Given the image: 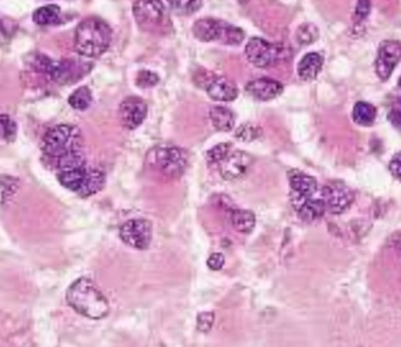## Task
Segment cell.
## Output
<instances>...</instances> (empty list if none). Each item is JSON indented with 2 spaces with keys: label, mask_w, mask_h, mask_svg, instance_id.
Segmentation results:
<instances>
[{
  "label": "cell",
  "mask_w": 401,
  "mask_h": 347,
  "mask_svg": "<svg viewBox=\"0 0 401 347\" xmlns=\"http://www.w3.org/2000/svg\"><path fill=\"white\" fill-rule=\"evenodd\" d=\"M322 198L327 212L333 215H341L351 205L355 193L345 183L332 181L322 188Z\"/></svg>",
  "instance_id": "10"
},
{
  "label": "cell",
  "mask_w": 401,
  "mask_h": 347,
  "mask_svg": "<svg viewBox=\"0 0 401 347\" xmlns=\"http://www.w3.org/2000/svg\"><path fill=\"white\" fill-rule=\"evenodd\" d=\"M104 182H106V176L104 172L100 169L88 168L87 169L86 179L83 183V188L78 193L81 197H90L94 193H99L104 188Z\"/></svg>",
  "instance_id": "20"
},
{
  "label": "cell",
  "mask_w": 401,
  "mask_h": 347,
  "mask_svg": "<svg viewBox=\"0 0 401 347\" xmlns=\"http://www.w3.org/2000/svg\"><path fill=\"white\" fill-rule=\"evenodd\" d=\"M390 172L395 179L401 181V151L392 158L390 163Z\"/></svg>",
  "instance_id": "37"
},
{
  "label": "cell",
  "mask_w": 401,
  "mask_h": 347,
  "mask_svg": "<svg viewBox=\"0 0 401 347\" xmlns=\"http://www.w3.org/2000/svg\"><path fill=\"white\" fill-rule=\"evenodd\" d=\"M120 238L132 249L146 250L153 238L151 223L144 219H129L120 228Z\"/></svg>",
  "instance_id": "9"
},
{
  "label": "cell",
  "mask_w": 401,
  "mask_h": 347,
  "mask_svg": "<svg viewBox=\"0 0 401 347\" xmlns=\"http://www.w3.org/2000/svg\"><path fill=\"white\" fill-rule=\"evenodd\" d=\"M148 165L170 179H176L186 170V151L175 146H158L149 151Z\"/></svg>",
  "instance_id": "5"
},
{
  "label": "cell",
  "mask_w": 401,
  "mask_h": 347,
  "mask_svg": "<svg viewBox=\"0 0 401 347\" xmlns=\"http://www.w3.org/2000/svg\"><path fill=\"white\" fill-rule=\"evenodd\" d=\"M294 207L299 217L305 222H313V221L322 219L326 212L325 203L322 197H310L304 200H297L294 202Z\"/></svg>",
  "instance_id": "17"
},
{
  "label": "cell",
  "mask_w": 401,
  "mask_h": 347,
  "mask_svg": "<svg viewBox=\"0 0 401 347\" xmlns=\"http://www.w3.org/2000/svg\"><path fill=\"white\" fill-rule=\"evenodd\" d=\"M160 78L158 74L151 71H140L137 73V86L140 88H151V87L156 86Z\"/></svg>",
  "instance_id": "32"
},
{
  "label": "cell",
  "mask_w": 401,
  "mask_h": 347,
  "mask_svg": "<svg viewBox=\"0 0 401 347\" xmlns=\"http://www.w3.org/2000/svg\"><path fill=\"white\" fill-rule=\"evenodd\" d=\"M83 136L72 125H57L48 129L43 137V149L50 158H57L71 151H80Z\"/></svg>",
  "instance_id": "3"
},
{
  "label": "cell",
  "mask_w": 401,
  "mask_h": 347,
  "mask_svg": "<svg viewBox=\"0 0 401 347\" xmlns=\"http://www.w3.org/2000/svg\"><path fill=\"white\" fill-rule=\"evenodd\" d=\"M87 169V167H83L69 172H60L57 174V179L66 189L79 193L86 179Z\"/></svg>",
  "instance_id": "21"
},
{
  "label": "cell",
  "mask_w": 401,
  "mask_h": 347,
  "mask_svg": "<svg viewBox=\"0 0 401 347\" xmlns=\"http://www.w3.org/2000/svg\"><path fill=\"white\" fill-rule=\"evenodd\" d=\"M215 320V315L212 312H203L197 317V329L200 332H209L212 329V324Z\"/></svg>",
  "instance_id": "33"
},
{
  "label": "cell",
  "mask_w": 401,
  "mask_h": 347,
  "mask_svg": "<svg viewBox=\"0 0 401 347\" xmlns=\"http://www.w3.org/2000/svg\"><path fill=\"white\" fill-rule=\"evenodd\" d=\"M17 134V125L8 115H0V136L5 140L11 141Z\"/></svg>",
  "instance_id": "31"
},
{
  "label": "cell",
  "mask_w": 401,
  "mask_h": 347,
  "mask_svg": "<svg viewBox=\"0 0 401 347\" xmlns=\"http://www.w3.org/2000/svg\"><path fill=\"white\" fill-rule=\"evenodd\" d=\"M147 104L141 97H125L118 108L122 125L129 130L140 127L147 118Z\"/></svg>",
  "instance_id": "12"
},
{
  "label": "cell",
  "mask_w": 401,
  "mask_h": 347,
  "mask_svg": "<svg viewBox=\"0 0 401 347\" xmlns=\"http://www.w3.org/2000/svg\"><path fill=\"white\" fill-rule=\"evenodd\" d=\"M92 101H93L92 92L86 86L79 87L69 97V106L76 111H86L87 108L92 104Z\"/></svg>",
  "instance_id": "26"
},
{
  "label": "cell",
  "mask_w": 401,
  "mask_h": 347,
  "mask_svg": "<svg viewBox=\"0 0 401 347\" xmlns=\"http://www.w3.org/2000/svg\"><path fill=\"white\" fill-rule=\"evenodd\" d=\"M55 160H57V169L60 172H69V170H76V169L86 167V158L81 149L67 153Z\"/></svg>",
  "instance_id": "24"
},
{
  "label": "cell",
  "mask_w": 401,
  "mask_h": 347,
  "mask_svg": "<svg viewBox=\"0 0 401 347\" xmlns=\"http://www.w3.org/2000/svg\"><path fill=\"white\" fill-rule=\"evenodd\" d=\"M36 66L40 72L45 73L60 85L76 83L86 73L85 66L81 62L73 60L54 61L45 55L36 57Z\"/></svg>",
  "instance_id": "6"
},
{
  "label": "cell",
  "mask_w": 401,
  "mask_h": 347,
  "mask_svg": "<svg viewBox=\"0 0 401 347\" xmlns=\"http://www.w3.org/2000/svg\"><path fill=\"white\" fill-rule=\"evenodd\" d=\"M3 29H4V26H3V22L0 20V33L3 32Z\"/></svg>",
  "instance_id": "39"
},
{
  "label": "cell",
  "mask_w": 401,
  "mask_h": 347,
  "mask_svg": "<svg viewBox=\"0 0 401 347\" xmlns=\"http://www.w3.org/2000/svg\"><path fill=\"white\" fill-rule=\"evenodd\" d=\"M289 183L297 200H304L315 196L318 190V183L312 176L305 172L294 170L289 174Z\"/></svg>",
  "instance_id": "15"
},
{
  "label": "cell",
  "mask_w": 401,
  "mask_h": 347,
  "mask_svg": "<svg viewBox=\"0 0 401 347\" xmlns=\"http://www.w3.org/2000/svg\"><path fill=\"white\" fill-rule=\"evenodd\" d=\"M399 85H400V87H401V78H400V80H399Z\"/></svg>",
  "instance_id": "40"
},
{
  "label": "cell",
  "mask_w": 401,
  "mask_h": 347,
  "mask_svg": "<svg viewBox=\"0 0 401 347\" xmlns=\"http://www.w3.org/2000/svg\"><path fill=\"white\" fill-rule=\"evenodd\" d=\"M254 158L244 151H231V154L219 163V172L226 181L242 179L250 170Z\"/></svg>",
  "instance_id": "13"
},
{
  "label": "cell",
  "mask_w": 401,
  "mask_h": 347,
  "mask_svg": "<svg viewBox=\"0 0 401 347\" xmlns=\"http://www.w3.org/2000/svg\"><path fill=\"white\" fill-rule=\"evenodd\" d=\"M167 5L170 6L172 11L175 12L176 15H189L198 11L203 3L202 1H172Z\"/></svg>",
  "instance_id": "29"
},
{
  "label": "cell",
  "mask_w": 401,
  "mask_h": 347,
  "mask_svg": "<svg viewBox=\"0 0 401 347\" xmlns=\"http://www.w3.org/2000/svg\"><path fill=\"white\" fill-rule=\"evenodd\" d=\"M233 144H216L215 147L209 149L207 153V158L210 163H221L224 161L230 154H231Z\"/></svg>",
  "instance_id": "30"
},
{
  "label": "cell",
  "mask_w": 401,
  "mask_h": 347,
  "mask_svg": "<svg viewBox=\"0 0 401 347\" xmlns=\"http://www.w3.org/2000/svg\"><path fill=\"white\" fill-rule=\"evenodd\" d=\"M224 263H226V258H224L222 254H219V252H214V254L208 258V261H207L208 268L212 270V271H219V270H221Z\"/></svg>",
  "instance_id": "35"
},
{
  "label": "cell",
  "mask_w": 401,
  "mask_h": 347,
  "mask_svg": "<svg viewBox=\"0 0 401 347\" xmlns=\"http://www.w3.org/2000/svg\"><path fill=\"white\" fill-rule=\"evenodd\" d=\"M322 64H324V57L320 54L315 52L305 54L298 64V76L304 81L315 80L319 76V73L322 72Z\"/></svg>",
  "instance_id": "18"
},
{
  "label": "cell",
  "mask_w": 401,
  "mask_h": 347,
  "mask_svg": "<svg viewBox=\"0 0 401 347\" xmlns=\"http://www.w3.org/2000/svg\"><path fill=\"white\" fill-rule=\"evenodd\" d=\"M66 299L80 315L90 319H102L109 312L107 298L88 278H79L69 287Z\"/></svg>",
  "instance_id": "1"
},
{
  "label": "cell",
  "mask_w": 401,
  "mask_h": 347,
  "mask_svg": "<svg viewBox=\"0 0 401 347\" xmlns=\"http://www.w3.org/2000/svg\"><path fill=\"white\" fill-rule=\"evenodd\" d=\"M388 120H390V123L394 127H397V129L401 130V95L397 97V102L390 109V114H388Z\"/></svg>",
  "instance_id": "34"
},
{
  "label": "cell",
  "mask_w": 401,
  "mask_h": 347,
  "mask_svg": "<svg viewBox=\"0 0 401 347\" xmlns=\"http://www.w3.org/2000/svg\"><path fill=\"white\" fill-rule=\"evenodd\" d=\"M59 17L60 8L57 5H45L33 13V22L40 26L52 25L59 20Z\"/></svg>",
  "instance_id": "25"
},
{
  "label": "cell",
  "mask_w": 401,
  "mask_h": 347,
  "mask_svg": "<svg viewBox=\"0 0 401 347\" xmlns=\"http://www.w3.org/2000/svg\"><path fill=\"white\" fill-rule=\"evenodd\" d=\"M318 27L313 24H303L298 27L297 32H296V39L298 43L303 46L315 43V40L318 39Z\"/></svg>",
  "instance_id": "28"
},
{
  "label": "cell",
  "mask_w": 401,
  "mask_h": 347,
  "mask_svg": "<svg viewBox=\"0 0 401 347\" xmlns=\"http://www.w3.org/2000/svg\"><path fill=\"white\" fill-rule=\"evenodd\" d=\"M230 221L233 228L242 233H250L256 226V217L254 214L250 210H243V209H235L231 212Z\"/></svg>",
  "instance_id": "22"
},
{
  "label": "cell",
  "mask_w": 401,
  "mask_h": 347,
  "mask_svg": "<svg viewBox=\"0 0 401 347\" xmlns=\"http://www.w3.org/2000/svg\"><path fill=\"white\" fill-rule=\"evenodd\" d=\"M393 245L395 247V250L401 254V235L394 237Z\"/></svg>",
  "instance_id": "38"
},
{
  "label": "cell",
  "mask_w": 401,
  "mask_h": 347,
  "mask_svg": "<svg viewBox=\"0 0 401 347\" xmlns=\"http://www.w3.org/2000/svg\"><path fill=\"white\" fill-rule=\"evenodd\" d=\"M353 121L357 125H362V127H369L372 125L376 118V109L373 104L364 101H359L353 107V113H352Z\"/></svg>",
  "instance_id": "23"
},
{
  "label": "cell",
  "mask_w": 401,
  "mask_h": 347,
  "mask_svg": "<svg viewBox=\"0 0 401 347\" xmlns=\"http://www.w3.org/2000/svg\"><path fill=\"white\" fill-rule=\"evenodd\" d=\"M401 60V43L397 40H385L380 43L376 59V76L386 81Z\"/></svg>",
  "instance_id": "11"
},
{
  "label": "cell",
  "mask_w": 401,
  "mask_h": 347,
  "mask_svg": "<svg viewBox=\"0 0 401 347\" xmlns=\"http://www.w3.org/2000/svg\"><path fill=\"white\" fill-rule=\"evenodd\" d=\"M209 97L219 102H230L238 97V88L235 83L224 76H215L207 87Z\"/></svg>",
  "instance_id": "16"
},
{
  "label": "cell",
  "mask_w": 401,
  "mask_h": 347,
  "mask_svg": "<svg viewBox=\"0 0 401 347\" xmlns=\"http://www.w3.org/2000/svg\"><path fill=\"white\" fill-rule=\"evenodd\" d=\"M369 11H371V3H369V1H360V3L357 4V8H355V17L358 18V20H364V19L367 18Z\"/></svg>",
  "instance_id": "36"
},
{
  "label": "cell",
  "mask_w": 401,
  "mask_h": 347,
  "mask_svg": "<svg viewBox=\"0 0 401 347\" xmlns=\"http://www.w3.org/2000/svg\"><path fill=\"white\" fill-rule=\"evenodd\" d=\"M263 134L261 127L251 122H247L240 125L237 128L235 136L238 140L243 141V142H252V141L258 140Z\"/></svg>",
  "instance_id": "27"
},
{
  "label": "cell",
  "mask_w": 401,
  "mask_h": 347,
  "mask_svg": "<svg viewBox=\"0 0 401 347\" xmlns=\"http://www.w3.org/2000/svg\"><path fill=\"white\" fill-rule=\"evenodd\" d=\"M283 83L269 78L254 79L245 86V90L251 97L259 101H269L280 97L283 92Z\"/></svg>",
  "instance_id": "14"
},
{
  "label": "cell",
  "mask_w": 401,
  "mask_h": 347,
  "mask_svg": "<svg viewBox=\"0 0 401 347\" xmlns=\"http://www.w3.org/2000/svg\"><path fill=\"white\" fill-rule=\"evenodd\" d=\"M165 6L161 1H140L132 4V13L141 29L154 32L163 29L168 20Z\"/></svg>",
  "instance_id": "8"
},
{
  "label": "cell",
  "mask_w": 401,
  "mask_h": 347,
  "mask_svg": "<svg viewBox=\"0 0 401 347\" xmlns=\"http://www.w3.org/2000/svg\"><path fill=\"white\" fill-rule=\"evenodd\" d=\"M111 43V27L102 19L90 17L76 27L74 45L80 55L99 57L109 48Z\"/></svg>",
  "instance_id": "2"
},
{
  "label": "cell",
  "mask_w": 401,
  "mask_h": 347,
  "mask_svg": "<svg viewBox=\"0 0 401 347\" xmlns=\"http://www.w3.org/2000/svg\"><path fill=\"white\" fill-rule=\"evenodd\" d=\"M212 125L219 132H230L235 127V115L229 108L216 106L209 111Z\"/></svg>",
  "instance_id": "19"
},
{
  "label": "cell",
  "mask_w": 401,
  "mask_h": 347,
  "mask_svg": "<svg viewBox=\"0 0 401 347\" xmlns=\"http://www.w3.org/2000/svg\"><path fill=\"white\" fill-rule=\"evenodd\" d=\"M193 33L200 41H216L230 46H237L244 40V32L240 27L215 18L197 20L193 24Z\"/></svg>",
  "instance_id": "4"
},
{
  "label": "cell",
  "mask_w": 401,
  "mask_h": 347,
  "mask_svg": "<svg viewBox=\"0 0 401 347\" xmlns=\"http://www.w3.org/2000/svg\"><path fill=\"white\" fill-rule=\"evenodd\" d=\"M244 53L249 62L258 68L273 66L283 60L285 57L283 47L257 36H254L247 41Z\"/></svg>",
  "instance_id": "7"
}]
</instances>
